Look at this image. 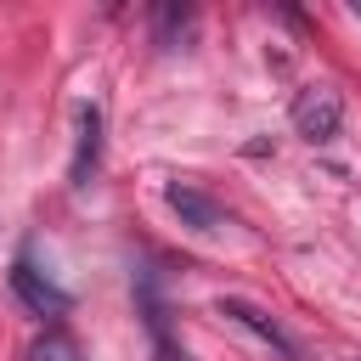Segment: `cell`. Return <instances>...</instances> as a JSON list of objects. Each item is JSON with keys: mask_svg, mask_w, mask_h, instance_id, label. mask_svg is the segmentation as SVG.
<instances>
[{"mask_svg": "<svg viewBox=\"0 0 361 361\" xmlns=\"http://www.w3.org/2000/svg\"><path fill=\"white\" fill-rule=\"evenodd\" d=\"M192 28H197V17H192L186 6H158V11H152V39H158L164 51L186 45V39H192Z\"/></svg>", "mask_w": 361, "mask_h": 361, "instance_id": "cell-6", "label": "cell"}, {"mask_svg": "<svg viewBox=\"0 0 361 361\" xmlns=\"http://www.w3.org/2000/svg\"><path fill=\"white\" fill-rule=\"evenodd\" d=\"M288 118H293V130H299L310 147H322V141L338 135V124H344V102H338V90H327V85H305V90L293 96Z\"/></svg>", "mask_w": 361, "mask_h": 361, "instance_id": "cell-1", "label": "cell"}, {"mask_svg": "<svg viewBox=\"0 0 361 361\" xmlns=\"http://www.w3.org/2000/svg\"><path fill=\"white\" fill-rule=\"evenodd\" d=\"M214 310H220V316H226L231 327H243V333H254V338H259L265 350H276L282 361H305V350H299V344H293V338L282 333V322H271V316H265L259 305H248V299H220Z\"/></svg>", "mask_w": 361, "mask_h": 361, "instance_id": "cell-3", "label": "cell"}, {"mask_svg": "<svg viewBox=\"0 0 361 361\" xmlns=\"http://www.w3.org/2000/svg\"><path fill=\"white\" fill-rule=\"evenodd\" d=\"M23 361H85V350L73 344V333H62V327H45L34 344H28V355Z\"/></svg>", "mask_w": 361, "mask_h": 361, "instance_id": "cell-7", "label": "cell"}, {"mask_svg": "<svg viewBox=\"0 0 361 361\" xmlns=\"http://www.w3.org/2000/svg\"><path fill=\"white\" fill-rule=\"evenodd\" d=\"M96 158H102V107H96V102H79V107H73V164H68V186H90Z\"/></svg>", "mask_w": 361, "mask_h": 361, "instance_id": "cell-4", "label": "cell"}, {"mask_svg": "<svg viewBox=\"0 0 361 361\" xmlns=\"http://www.w3.org/2000/svg\"><path fill=\"white\" fill-rule=\"evenodd\" d=\"M164 203L180 214V226H192V231H220L226 226V209L203 192V186H192V180H169L164 186Z\"/></svg>", "mask_w": 361, "mask_h": 361, "instance_id": "cell-5", "label": "cell"}, {"mask_svg": "<svg viewBox=\"0 0 361 361\" xmlns=\"http://www.w3.org/2000/svg\"><path fill=\"white\" fill-rule=\"evenodd\" d=\"M11 293H17L34 316H62V310L73 305V299H68V288H56V282L28 259V254H17V259H11Z\"/></svg>", "mask_w": 361, "mask_h": 361, "instance_id": "cell-2", "label": "cell"}]
</instances>
